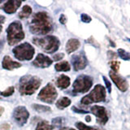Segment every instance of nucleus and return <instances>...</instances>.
Returning <instances> with one entry per match:
<instances>
[{
  "label": "nucleus",
  "mask_w": 130,
  "mask_h": 130,
  "mask_svg": "<svg viewBox=\"0 0 130 130\" xmlns=\"http://www.w3.org/2000/svg\"><path fill=\"white\" fill-rule=\"evenodd\" d=\"M85 120H86L87 122H89L91 120V117L90 116H86V118H85Z\"/></svg>",
  "instance_id": "c9c22d12"
},
{
  "label": "nucleus",
  "mask_w": 130,
  "mask_h": 130,
  "mask_svg": "<svg viewBox=\"0 0 130 130\" xmlns=\"http://www.w3.org/2000/svg\"><path fill=\"white\" fill-rule=\"evenodd\" d=\"M93 85L92 77L86 75H80L72 85V93L74 94L88 92Z\"/></svg>",
  "instance_id": "0eeeda50"
},
{
  "label": "nucleus",
  "mask_w": 130,
  "mask_h": 130,
  "mask_svg": "<svg viewBox=\"0 0 130 130\" xmlns=\"http://www.w3.org/2000/svg\"><path fill=\"white\" fill-rule=\"evenodd\" d=\"M117 53L119 56L124 60H130V53L127 52L123 49H118Z\"/></svg>",
  "instance_id": "b1692460"
},
{
  "label": "nucleus",
  "mask_w": 130,
  "mask_h": 130,
  "mask_svg": "<svg viewBox=\"0 0 130 130\" xmlns=\"http://www.w3.org/2000/svg\"><path fill=\"white\" fill-rule=\"evenodd\" d=\"M2 3V1H0V3Z\"/></svg>",
  "instance_id": "4c0bfd02"
},
{
  "label": "nucleus",
  "mask_w": 130,
  "mask_h": 130,
  "mask_svg": "<svg viewBox=\"0 0 130 130\" xmlns=\"http://www.w3.org/2000/svg\"><path fill=\"white\" fill-rule=\"evenodd\" d=\"M72 101L71 99H69V98L68 97H63L61 98V99H59L58 101L56 102V107L57 108H59L60 110H63L64 108H66L68 107H69V105L71 104Z\"/></svg>",
  "instance_id": "a211bd4d"
},
{
  "label": "nucleus",
  "mask_w": 130,
  "mask_h": 130,
  "mask_svg": "<svg viewBox=\"0 0 130 130\" xmlns=\"http://www.w3.org/2000/svg\"><path fill=\"white\" fill-rule=\"evenodd\" d=\"M128 41H129V42H130V38H128Z\"/></svg>",
  "instance_id": "e433bc0d"
},
{
  "label": "nucleus",
  "mask_w": 130,
  "mask_h": 130,
  "mask_svg": "<svg viewBox=\"0 0 130 130\" xmlns=\"http://www.w3.org/2000/svg\"><path fill=\"white\" fill-rule=\"evenodd\" d=\"M52 125L53 126H60L62 125L63 124V119L61 117H58V118H55V119H54L52 120Z\"/></svg>",
  "instance_id": "bb28decb"
},
{
  "label": "nucleus",
  "mask_w": 130,
  "mask_h": 130,
  "mask_svg": "<svg viewBox=\"0 0 130 130\" xmlns=\"http://www.w3.org/2000/svg\"><path fill=\"white\" fill-rule=\"evenodd\" d=\"M80 46V42L78 39L76 38H71L68 41V42L66 44V52L68 54H71V53L76 51Z\"/></svg>",
  "instance_id": "dca6fc26"
},
{
  "label": "nucleus",
  "mask_w": 130,
  "mask_h": 130,
  "mask_svg": "<svg viewBox=\"0 0 130 130\" xmlns=\"http://www.w3.org/2000/svg\"><path fill=\"white\" fill-rule=\"evenodd\" d=\"M55 69L57 72H68L70 71L71 66L68 61H62L55 65Z\"/></svg>",
  "instance_id": "6ab92c4d"
},
{
  "label": "nucleus",
  "mask_w": 130,
  "mask_h": 130,
  "mask_svg": "<svg viewBox=\"0 0 130 130\" xmlns=\"http://www.w3.org/2000/svg\"><path fill=\"white\" fill-rule=\"evenodd\" d=\"M13 119L15 123L20 126H23L27 123V121L29 118V112L25 107L20 106L14 109L13 111Z\"/></svg>",
  "instance_id": "1a4fd4ad"
},
{
  "label": "nucleus",
  "mask_w": 130,
  "mask_h": 130,
  "mask_svg": "<svg viewBox=\"0 0 130 130\" xmlns=\"http://www.w3.org/2000/svg\"><path fill=\"white\" fill-rule=\"evenodd\" d=\"M80 18H81V21L84 23H89L92 20L90 16L88 15L87 14H81Z\"/></svg>",
  "instance_id": "cd10ccee"
},
{
  "label": "nucleus",
  "mask_w": 130,
  "mask_h": 130,
  "mask_svg": "<svg viewBox=\"0 0 130 130\" xmlns=\"http://www.w3.org/2000/svg\"><path fill=\"white\" fill-rule=\"evenodd\" d=\"M103 80H104V82H105V84H106V86H107V90H108V92L109 93H111V82L107 80V78L106 76H103Z\"/></svg>",
  "instance_id": "c85d7f7f"
},
{
  "label": "nucleus",
  "mask_w": 130,
  "mask_h": 130,
  "mask_svg": "<svg viewBox=\"0 0 130 130\" xmlns=\"http://www.w3.org/2000/svg\"><path fill=\"white\" fill-rule=\"evenodd\" d=\"M54 128H55V126L51 124L48 121L42 120L38 122L35 130H53Z\"/></svg>",
  "instance_id": "412c9836"
},
{
  "label": "nucleus",
  "mask_w": 130,
  "mask_h": 130,
  "mask_svg": "<svg viewBox=\"0 0 130 130\" xmlns=\"http://www.w3.org/2000/svg\"><path fill=\"white\" fill-rule=\"evenodd\" d=\"M53 63V59L49 58L48 56L45 55L43 54H38L37 55L36 59L32 61V65L37 68H46L50 67Z\"/></svg>",
  "instance_id": "ddd939ff"
},
{
  "label": "nucleus",
  "mask_w": 130,
  "mask_h": 130,
  "mask_svg": "<svg viewBox=\"0 0 130 130\" xmlns=\"http://www.w3.org/2000/svg\"><path fill=\"white\" fill-rule=\"evenodd\" d=\"M12 52L18 60H31L35 54V49L29 43L24 42L15 46L12 50Z\"/></svg>",
  "instance_id": "423d86ee"
},
{
  "label": "nucleus",
  "mask_w": 130,
  "mask_h": 130,
  "mask_svg": "<svg viewBox=\"0 0 130 130\" xmlns=\"http://www.w3.org/2000/svg\"><path fill=\"white\" fill-rule=\"evenodd\" d=\"M110 67L112 69V72L116 73L120 69V62H118V61H111L110 63Z\"/></svg>",
  "instance_id": "a878e982"
},
{
  "label": "nucleus",
  "mask_w": 130,
  "mask_h": 130,
  "mask_svg": "<svg viewBox=\"0 0 130 130\" xmlns=\"http://www.w3.org/2000/svg\"><path fill=\"white\" fill-rule=\"evenodd\" d=\"M15 92V88L14 86H10L8 87L5 91L3 92H0V94L3 97H9L11 95H12Z\"/></svg>",
  "instance_id": "393cba45"
},
{
  "label": "nucleus",
  "mask_w": 130,
  "mask_h": 130,
  "mask_svg": "<svg viewBox=\"0 0 130 130\" xmlns=\"http://www.w3.org/2000/svg\"><path fill=\"white\" fill-rule=\"evenodd\" d=\"M32 14V8L30 6L28 5H24L22 7V10L19 12V18L24 20V19H26L28 18L30 16V15Z\"/></svg>",
  "instance_id": "aec40b11"
},
{
  "label": "nucleus",
  "mask_w": 130,
  "mask_h": 130,
  "mask_svg": "<svg viewBox=\"0 0 130 130\" xmlns=\"http://www.w3.org/2000/svg\"><path fill=\"white\" fill-rule=\"evenodd\" d=\"M59 130H75V129L74 128H68V127H64V128H60Z\"/></svg>",
  "instance_id": "72a5a7b5"
},
{
  "label": "nucleus",
  "mask_w": 130,
  "mask_h": 130,
  "mask_svg": "<svg viewBox=\"0 0 130 130\" xmlns=\"http://www.w3.org/2000/svg\"><path fill=\"white\" fill-rule=\"evenodd\" d=\"M0 99H1V98H0Z\"/></svg>",
  "instance_id": "58836bf2"
},
{
  "label": "nucleus",
  "mask_w": 130,
  "mask_h": 130,
  "mask_svg": "<svg viewBox=\"0 0 130 130\" xmlns=\"http://www.w3.org/2000/svg\"><path fill=\"white\" fill-rule=\"evenodd\" d=\"M75 125L79 130H103V129H101L96 127H90V126L85 124L82 122H76Z\"/></svg>",
  "instance_id": "4be33fe9"
},
{
  "label": "nucleus",
  "mask_w": 130,
  "mask_h": 130,
  "mask_svg": "<svg viewBox=\"0 0 130 130\" xmlns=\"http://www.w3.org/2000/svg\"><path fill=\"white\" fill-rule=\"evenodd\" d=\"M2 66L3 68L6 69V70H13L15 68H18L21 67V63H18L17 61H14L10 56L6 55L3 57Z\"/></svg>",
  "instance_id": "2eb2a0df"
},
{
  "label": "nucleus",
  "mask_w": 130,
  "mask_h": 130,
  "mask_svg": "<svg viewBox=\"0 0 130 130\" xmlns=\"http://www.w3.org/2000/svg\"><path fill=\"white\" fill-rule=\"evenodd\" d=\"M3 112H4V108L3 107H0V116L3 115Z\"/></svg>",
  "instance_id": "f704fd0d"
},
{
  "label": "nucleus",
  "mask_w": 130,
  "mask_h": 130,
  "mask_svg": "<svg viewBox=\"0 0 130 130\" xmlns=\"http://www.w3.org/2000/svg\"><path fill=\"white\" fill-rule=\"evenodd\" d=\"M34 42L37 46L42 49L47 54H53L59 50L60 42L55 36L49 35L44 38H32Z\"/></svg>",
  "instance_id": "7ed1b4c3"
},
{
  "label": "nucleus",
  "mask_w": 130,
  "mask_h": 130,
  "mask_svg": "<svg viewBox=\"0 0 130 130\" xmlns=\"http://www.w3.org/2000/svg\"><path fill=\"white\" fill-rule=\"evenodd\" d=\"M106 99V89L101 85H96L93 90L82 98L80 100V103L83 105H89L93 103H100Z\"/></svg>",
  "instance_id": "39448f33"
},
{
  "label": "nucleus",
  "mask_w": 130,
  "mask_h": 130,
  "mask_svg": "<svg viewBox=\"0 0 130 130\" xmlns=\"http://www.w3.org/2000/svg\"><path fill=\"white\" fill-rule=\"evenodd\" d=\"M5 16H3L2 15H0V34L2 32L3 30V24L5 22Z\"/></svg>",
  "instance_id": "2f4dec72"
},
{
  "label": "nucleus",
  "mask_w": 130,
  "mask_h": 130,
  "mask_svg": "<svg viewBox=\"0 0 130 130\" xmlns=\"http://www.w3.org/2000/svg\"><path fill=\"white\" fill-rule=\"evenodd\" d=\"M109 76L111 77V80L115 83L116 86L120 89L121 92H126L128 89V81L126 80L124 77H122L117 73L111 71L109 72Z\"/></svg>",
  "instance_id": "f8f14e48"
},
{
  "label": "nucleus",
  "mask_w": 130,
  "mask_h": 130,
  "mask_svg": "<svg viewBox=\"0 0 130 130\" xmlns=\"http://www.w3.org/2000/svg\"><path fill=\"white\" fill-rule=\"evenodd\" d=\"M32 108L38 112H49L51 111L50 107L43 106V105H39V104H34L32 105Z\"/></svg>",
  "instance_id": "5701e85b"
},
{
  "label": "nucleus",
  "mask_w": 130,
  "mask_h": 130,
  "mask_svg": "<svg viewBox=\"0 0 130 130\" xmlns=\"http://www.w3.org/2000/svg\"><path fill=\"white\" fill-rule=\"evenodd\" d=\"M25 34L23 29L22 24L20 21H14L9 24L7 28V40L9 46L19 43L24 38Z\"/></svg>",
  "instance_id": "20e7f679"
},
{
  "label": "nucleus",
  "mask_w": 130,
  "mask_h": 130,
  "mask_svg": "<svg viewBox=\"0 0 130 130\" xmlns=\"http://www.w3.org/2000/svg\"><path fill=\"white\" fill-rule=\"evenodd\" d=\"M42 84L39 77L26 75L22 76L19 83V91L21 95H32L38 90Z\"/></svg>",
  "instance_id": "f03ea898"
},
{
  "label": "nucleus",
  "mask_w": 130,
  "mask_h": 130,
  "mask_svg": "<svg viewBox=\"0 0 130 130\" xmlns=\"http://www.w3.org/2000/svg\"><path fill=\"white\" fill-rule=\"evenodd\" d=\"M21 3L22 2L20 0H9L4 3L2 8L7 14H14L20 7Z\"/></svg>",
  "instance_id": "4468645a"
},
{
  "label": "nucleus",
  "mask_w": 130,
  "mask_h": 130,
  "mask_svg": "<svg viewBox=\"0 0 130 130\" xmlns=\"http://www.w3.org/2000/svg\"><path fill=\"white\" fill-rule=\"evenodd\" d=\"M72 110L74 112H76V113H80V114H87V113H89V111H84V110L78 109V108L76 107H72Z\"/></svg>",
  "instance_id": "7c9ffc66"
},
{
  "label": "nucleus",
  "mask_w": 130,
  "mask_h": 130,
  "mask_svg": "<svg viewBox=\"0 0 130 130\" xmlns=\"http://www.w3.org/2000/svg\"><path fill=\"white\" fill-rule=\"evenodd\" d=\"M70 82H71V80L69 78V76L63 74V75H60L58 78H57L56 85L59 88L64 89H67L69 85H70Z\"/></svg>",
  "instance_id": "f3484780"
},
{
  "label": "nucleus",
  "mask_w": 130,
  "mask_h": 130,
  "mask_svg": "<svg viewBox=\"0 0 130 130\" xmlns=\"http://www.w3.org/2000/svg\"><path fill=\"white\" fill-rule=\"evenodd\" d=\"M59 22L60 24H65L67 23V17L65 16V15L62 14L60 15V17H59Z\"/></svg>",
  "instance_id": "473e14b6"
},
{
  "label": "nucleus",
  "mask_w": 130,
  "mask_h": 130,
  "mask_svg": "<svg viewBox=\"0 0 130 130\" xmlns=\"http://www.w3.org/2000/svg\"><path fill=\"white\" fill-rule=\"evenodd\" d=\"M52 29V22L47 12L39 11L34 15L29 24V30L32 34L46 35Z\"/></svg>",
  "instance_id": "f257e3e1"
},
{
  "label": "nucleus",
  "mask_w": 130,
  "mask_h": 130,
  "mask_svg": "<svg viewBox=\"0 0 130 130\" xmlns=\"http://www.w3.org/2000/svg\"><path fill=\"white\" fill-rule=\"evenodd\" d=\"M72 64L75 71H80L86 68L88 61L84 53L73 55L72 57Z\"/></svg>",
  "instance_id": "9b49d317"
},
{
  "label": "nucleus",
  "mask_w": 130,
  "mask_h": 130,
  "mask_svg": "<svg viewBox=\"0 0 130 130\" xmlns=\"http://www.w3.org/2000/svg\"><path fill=\"white\" fill-rule=\"evenodd\" d=\"M63 57H64V54H63V53H58V54H56L53 56V59L55 61H59L62 59Z\"/></svg>",
  "instance_id": "c756f323"
},
{
  "label": "nucleus",
  "mask_w": 130,
  "mask_h": 130,
  "mask_svg": "<svg viewBox=\"0 0 130 130\" xmlns=\"http://www.w3.org/2000/svg\"><path fill=\"white\" fill-rule=\"evenodd\" d=\"M90 112L96 116L97 123L101 125H104L108 121V115L107 111L104 107L102 106H93L90 108Z\"/></svg>",
  "instance_id": "9d476101"
},
{
  "label": "nucleus",
  "mask_w": 130,
  "mask_h": 130,
  "mask_svg": "<svg viewBox=\"0 0 130 130\" xmlns=\"http://www.w3.org/2000/svg\"><path fill=\"white\" fill-rule=\"evenodd\" d=\"M58 93L54 85L51 83H48L42 90H41L38 95V99L43 102V103L52 104L55 101Z\"/></svg>",
  "instance_id": "6e6552de"
}]
</instances>
